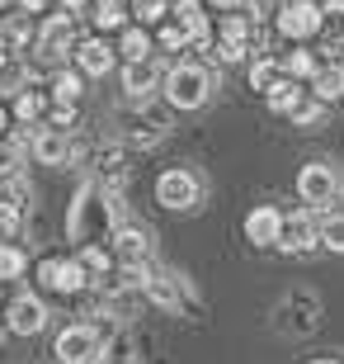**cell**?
Returning <instances> with one entry per match:
<instances>
[{
	"label": "cell",
	"mask_w": 344,
	"mask_h": 364,
	"mask_svg": "<svg viewBox=\"0 0 344 364\" xmlns=\"http://www.w3.org/2000/svg\"><path fill=\"white\" fill-rule=\"evenodd\" d=\"M212 67L208 62H174L160 81V95L170 100L174 109H203L212 100Z\"/></svg>",
	"instance_id": "cell-1"
},
{
	"label": "cell",
	"mask_w": 344,
	"mask_h": 364,
	"mask_svg": "<svg viewBox=\"0 0 344 364\" xmlns=\"http://www.w3.org/2000/svg\"><path fill=\"white\" fill-rule=\"evenodd\" d=\"M156 203H160V208H170V213H194V208L203 203V176H199V171H189V166L160 171Z\"/></svg>",
	"instance_id": "cell-2"
},
{
	"label": "cell",
	"mask_w": 344,
	"mask_h": 364,
	"mask_svg": "<svg viewBox=\"0 0 344 364\" xmlns=\"http://www.w3.org/2000/svg\"><path fill=\"white\" fill-rule=\"evenodd\" d=\"M321 322V298L311 289H292L283 303L274 308V326L283 336H311Z\"/></svg>",
	"instance_id": "cell-3"
},
{
	"label": "cell",
	"mask_w": 344,
	"mask_h": 364,
	"mask_svg": "<svg viewBox=\"0 0 344 364\" xmlns=\"http://www.w3.org/2000/svg\"><path fill=\"white\" fill-rule=\"evenodd\" d=\"M33 53H38V62H48V67L76 57V19H71V14H48V19L38 24Z\"/></svg>",
	"instance_id": "cell-4"
},
{
	"label": "cell",
	"mask_w": 344,
	"mask_h": 364,
	"mask_svg": "<svg viewBox=\"0 0 344 364\" xmlns=\"http://www.w3.org/2000/svg\"><path fill=\"white\" fill-rule=\"evenodd\" d=\"M340 189H344V176H340V166H331V161H311V166L297 171V194H302L306 208H326V203H335Z\"/></svg>",
	"instance_id": "cell-5"
},
{
	"label": "cell",
	"mask_w": 344,
	"mask_h": 364,
	"mask_svg": "<svg viewBox=\"0 0 344 364\" xmlns=\"http://www.w3.org/2000/svg\"><path fill=\"white\" fill-rule=\"evenodd\" d=\"M57 364H99L104 360V336L94 331V326L76 322L67 331H57V346H52Z\"/></svg>",
	"instance_id": "cell-6"
},
{
	"label": "cell",
	"mask_w": 344,
	"mask_h": 364,
	"mask_svg": "<svg viewBox=\"0 0 344 364\" xmlns=\"http://www.w3.org/2000/svg\"><path fill=\"white\" fill-rule=\"evenodd\" d=\"M274 28L292 43H306L321 33V5L316 0H283L274 14Z\"/></svg>",
	"instance_id": "cell-7"
},
{
	"label": "cell",
	"mask_w": 344,
	"mask_h": 364,
	"mask_svg": "<svg viewBox=\"0 0 344 364\" xmlns=\"http://www.w3.org/2000/svg\"><path fill=\"white\" fill-rule=\"evenodd\" d=\"M38 284L52 294H85L90 289V270L80 265V256H48L38 265Z\"/></svg>",
	"instance_id": "cell-8"
},
{
	"label": "cell",
	"mask_w": 344,
	"mask_h": 364,
	"mask_svg": "<svg viewBox=\"0 0 344 364\" xmlns=\"http://www.w3.org/2000/svg\"><path fill=\"white\" fill-rule=\"evenodd\" d=\"M278 251L288 256H311L321 251V228L311 208H297V213H283V237H278Z\"/></svg>",
	"instance_id": "cell-9"
},
{
	"label": "cell",
	"mask_w": 344,
	"mask_h": 364,
	"mask_svg": "<svg viewBox=\"0 0 344 364\" xmlns=\"http://www.w3.org/2000/svg\"><path fill=\"white\" fill-rule=\"evenodd\" d=\"M113 260L123 270H151L156 265V246H151V237L142 228L123 223V228H113Z\"/></svg>",
	"instance_id": "cell-10"
},
{
	"label": "cell",
	"mask_w": 344,
	"mask_h": 364,
	"mask_svg": "<svg viewBox=\"0 0 344 364\" xmlns=\"http://www.w3.org/2000/svg\"><path fill=\"white\" fill-rule=\"evenodd\" d=\"M5 326H10L14 336H38L43 326H48V303H43L38 294L10 298V308H5Z\"/></svg>",
	"instance_id": "cell-11"
},
{
	"label": "cell",
	"mask_w": 344,
	"mask_h": 364,
	"mask_svg": "<svg viewBox=\"0 0 344 364\" xmlns=\"http://www.w3.org/2000/svg\"><path fill=\"white\" fill-rule=\"evenodd\" d=\"M160 81H165V71H160L156 57H146V62H128V67H123V95H128L133 105L151 100V95L160 90Z\"/></svg>",
	"instance_id": "cell-12"
},
{
	"label": "cell",
	"mask_w": 344,
	"mask_h": 364,
	"mask_svg": "<svg viewBox=\"0 0 344 364\" xmlns=\"http://www.w3.org/2000/svg\"><path fill=\"white\" fill-rule=\"evenodd\" d=\"M170 14H174V24L189 33V48H194V53H208L212 28H208V14H203V0H174Z\"/></svg>",
	"instance_id": "cell-13"
},
{
	"label": "cell",
	"mask_w": 344,
	"mask_h": 364,
	"mask_svg": "<svg viewBox=\"0 0 344 364\" xmlns=\"http://www.w3.org/2000/svg\"><path fill=\"white\" fill-rule=\"evenodd\" d=\"M283 237V213H278L274 203H255L250 213H245V242L250 246H278Z\"/></svg>",
	"instance_id": "cell-14"
},
{
	"label": "cell",
	"mask_w": 344,
	"mask_h": 364,
	"mask_svg": "<svg viewBox=\"0 0 344 364\" xmlns=\"http://www.w3.org/2000/svg\"><path fill=\"white\" fill-rule=\"evenodd\" d=\"M71 62H76L80 76L99 81V76H109V71H113V62H118V57H113V48H109L104 38H85V43H76V57H71Z\"/></svg>",
	"instance_id": "cell-15"
},
{
	"label": "cell",
	"mask_w": 344,
	"mask_h": 364,
	"mask_svg": "<svg viewBox=\"0 0 344 364\" xmlns=\"http://www.w3.org/2000/svg\"><path fill=\"white\" fill-rule=\"evenodd\" d=\"M28 156H33L38 166H67L71 156H76V147H71L67 133H57V128H38V133H33Z\"/></svg>",
	"instance_id": "cell-16"
},
{
	"label": "cell",
	"mask_w": 344,
	"mask_h": 364,
	"mask_svg": "<svg viewBox=\"0 0 344 364\" xmlns=\"http://www.w3.org/2000/svg\"><path fill=\"white\" fill-rule=\"evenodd\" d=\"M265 105H269V114H288V119H292V114L306 105L302 81H292V76H278V81L265 90Z\"/></svg>",
	"instance_id": "cell-17"
},
{
	"label": "cell",
	"mask_w": 344,
	"mask_h": 364,
	"mask_svg": "<svg viewBox=\"0 0 344 364\" xmlns=\"http://www.w3.org/2000/svg\"><path fill=\"white\" fill-rule=\"evenodd\" d=\"M90 19H94V28H113V33H123L128 28V19H133V10L123 5V0H94L90 5Z\"/></svg>",
	"instance_id": "cell-18"
},
{
	"label": "cell",
	"mask_w": 344,
	"mask_h": 364,
	"mask_svg": "<svg viewBox=\"0 0 344 364\" xmlns=\"http://www.w3.org/2000/svg\"><path fill=\"white\" fill-rule=\"evenodd\" d=\"M311 95H316L321 105H335V100H344V67H326L316 71V81H311Z\"/></svg>",
	"instance_id": "cell-19"
},
{
	"label": "cell",
	"mask_w": 344,
	"mask_h": 364,
	"mask_svg": "<svg viewBox=\"0 0 344 364\" xmlns=\"http://www.w3.org/2000/svg\"><path fill=\"white\" fill-rule=\"evenodd\" d=\"M316 228H321V246L335 251V256H344V208H326L316 218Z\"/></svg>",
	"instance_id": "cell-20"
},
{
	"label": "cell",
	"mask_w": 344,
	"mask_h": 364,
	"mask_svg": "<svg viewBox=\"0 0 344 364\" xmlns=\"http://www.w3.org/2000/svg\"><path fill=\"white\" fill-rule=\"evenodd\" d=\"M0 38L14 48H28V43H38V28H33V19L28 14H5V24H0Z\"/></svg>",
	"instance_id": "cell-21"
},
{
	"label": "cell",
	"mask_w": 344,
	"mask_h": 364,
	"mask_svg": "<svg viewBox=\"0 0 344 364\" xmlns=\"http://www.w3.org/2000/svg\"><path fill=\"white\" fill-rule=\"evenodd\" d=\"M118 53L128 57V62H146V57H151V28L128 24V28H123V38H118Z\"/></svg>",
	"instance_id": "cell-22"
},
{
	"label": "cell",
	"mask_w": 344,
	"mask_h": 364,
	"mask_svg": "<svg viewBox=\"0 0 344 364\" xmlns=\"http://www.w3.org/2000/svg\"><path fill=\"white\" fill-rule=\"evenodd\" d=\"M80 90H85V76H80L76 67H71V71L62 67V71L52 76V105H76Z\"/></svg>",
	"instance_id": "cell-23"
},
{
	"label": "cell",
	"mask_w": 344,
	"mask_h": 364,
	"mask_svg": "<svg viewBox=\"0 0 344 364\" xmlns=\"http://www.w3.org/2000/svg\"><path fill=\"white\" fill-rule=\"evenodd\" d=\"M316 71H321V67H316V57L306 53L302 43H297V48L283 57V76H292V81H306V85H311V81H316Z\"/></svg>",
	"instance_id": "cell-24"
},
{
	"label": "cell",
	"mask_w": 344,
	"mask_h": 364,
	"mask_svg": "<svg viewBox=\"0 0 344 364\" xmlns=\"http://www.w3.org/2000/svg\"><path fill=\"white\" fill-rule=\"evenodd\" d=\"M43 114H48V100H43L38 90H19V95H14V119L24 123V128H33Z\"/></svg>",
	"instance_id": "cell-25"
},
{
	"label": "cell",
	"mask_w": 344,
	"mask_h": 364,
	"mask_svg": "<svg viewBox=\"0 0 344 364\" xmlns=\"http://www.w3.org/2000/svg\"><path fill=\"white\" fill-rule=\"evenodd\" d=\"M76 256H80V265L90 270V279H109V274H113V256H109V251H104V246H99V242L80 246Z\"/></svg>",
	"instance_id": "cell-26"
},
{
	"label": "cell",
	"mask_w": 344,
	"mask_h": 364,
	"mask_svg": "<svg viewBox=\"0 0 344 364\" xmlns=\"http://www.w3.org/2000/svg\"><path fill=\"white\" fill-rule=\"evenodd\" d=\"M24 270H28V256L14 242H0V284H5V279H19Z\"/></svg>",
	"instance_id": "cell-27"
},
{
	"label": "cell",
	"mask_w": 344,
	"mask_h": 364,
	"mask_svg": "<svg viewBox=\"0 0 344 364\" xmlns=\"http://www.w3.org/2000/svg\"><path fill=\"white\" fill-rule=\"evenodd\" d=\"M10 176H24V147L14 137H0V180Z\"/></svg>",
	"instance_id": "cell-28"
},
{
	"label": "cell",
	"mask_w": 344,
	"mask_h": 364,
	"mask_svg": "<svg viewBox=\"0 0 344 364\" xmlns=\"http://www.w3.org/2000/svg\"><path fill=\"white\" fill-rule=\"evenodd\" d=\"M217 43H240V48H250V19H245V14H226L222 28H217Z\"/></svg>",
	"instance_id": "cell-29"
},
{
	"label": "cell",
	"mask_w": 344,
	"mask_h": 364,
	"mask_svg": "<svg viewBox=\"0 0 344 364\" xmlns=\"http://www.w3.org/2000/svg\"><path fill=\"white\" fill-rule=\"evenodd\" d=\"M0 199L14 203V208L24 213L28 203H33V189H28V180H24V176H10V180H0Z\"/></svg>",
	"instance_id": "cell-30"
},
{
	"label": "cell",
	"mask_w": 344,
	"mask_h": 364,
	"mask_svg": "<svg viewBox=\"0 0 344 364\" xmlns=\"http://www.w3.org/2000/svg\"><path fill=\"white\" fill-rule=\"evenodd\" d=\"M170 5L174 0H133V19L137 24H160V19H165V14H170Z\"/></svg>",
	"instance_id": "cell-31"
},
{
	"label": "cell",
	"mask_w": 344,
	"mask_h": 364,
	"mask_svg": "<svg viewBox=\"0 0 344 364\" xmlns=\"http://www.w3.org/2000/svg\"><path fill=\"white\" fill-rule=\"evenodd\" d=\"M321 33L344 38V0H326V5H321Z\"/></svg>",
	"instance_id": "cell-32"
},
{
	"label": "cell",
	"mask_w": 344,
	"mask_h": 364,
	"mask_svg": "<svg viewBox=\"0 0 344 364\" xmlns=\"http://www.w3.org/2000/svg\"><path fill=\"white\" fill-rule=\"evenodd\" d=\"M278 71H283V62H274V57H260V62H255V67H250V85H255V90H260V95H265L269 85L278 81Z\"/></svg>",
	"instance_id": "cell-33"
},
{
	"label": "cell",
	"mask_w": 344,
	"mask_h": 364,
	"mask_svg": "<svg viewBox=\"0 0 344 364\" xmlns=\"http://www.w3.org/2000/svg\"><path fill=\"white\" fill-rule=\"evenodd\" d=\"M292 123H297V128H321V123H326V105H321V100H306V105L292 114Z\"/></svg>",
	"instance_id": "cell-34"
},
{
	"label": "cell",
	"mask_w": 344,
	"mask_h": 364,
	"mask_svg": "<svg viewBox=\"0 0 344 364\" xmlns=\"http://www.w3.org/2000/svg\"><path fill=\"white\" fill-rule=\"evenodd\" d=\"M19 228H24V213H19L14 203H5V199H0V237H14Z\"/></svg>",
	"instance_id": "cell-35"
},
{
	"label": "cell",
	"mask_w": 344,
	"mask_h": 364,
	"mask_svg": "<svg viewBox=\"0 0 344 364\" xmlns=\"http://www.w3.org/2000/svg\"><path fill=\"white\" fill-rule=\"evenodd\" d=\"M71 123H76V105H52V109H48V128L67 133Z\"/></svg>",
	"instance_id": "cell-36"
},
{
	"label": "cell",
	"mask_w": 344,
	"mask_h": 364,
	"mask_svg": "<svg viewBox=\"0 0 344 364\" xmlns=\"http://www.w3.org/2000/svg\"><path fill=\"white\" fill-rule=\"evenodd\" d=\"M160 48H165V53H179V48H189V33L179 24H165L160 28Z\"/></svg>",
	"instance_id": "cell-37"
},
{
	"label": "cell",
	"mask_w": 344,
	"mask_h": 364,
	"mask_svg": "<svg viewBox=\"0 0 344 364\" xmlns=\"http://www.w3.org/2000/svg\"><path fill=\"white\" fill-rule=\"evenodd\" d=\"M245 53H250V48H240V43H217V62H222V67H236V62H245Z\"/></svg>",
	"instance_id": "cell-38"
},
{
	"label": "cell",
	"mask_w": 344,
	"mask_h": 364,
	"mask_svg": "<svg viewBox=\"0 0 344 364\" xmlns=\"http://www.w3.org/2000/svg\"><path fill=\"white\" fill-rule=\"evenodd\" d=\"M326 57L331 67H344V38H326Z\"/></svg>",
	"instance_id": "cell-39"
},
{
	"label": "cell",
	"mask_w": 344,
	"mask_h": 364,
	"mask_svg": "<svg viewBox=\"0 0 344 364\" xmlns=\"http://www.w3.org/2000/svg\"><path fill=\"white\" fill-rule=\"evenodd\" d=\"M62 14L80 19V14H90V0H62Z\"/></svg>",
	"instance_id": "cell-40"
},
{
	"label": "cell",
	"mask_w": 344,
	"mask_h": 364,
	"mask_svg": "<svg viewBox=\"0 0 344 364\" xmlns=\"http://www.w3.org/2000/svg\"><path fill=\"white\" fill-rule=\"evenodd\" d=\"M19 5H24V14H43V5H48V0H19Z\"/></svg>",
	"instance_id": "cell-41"
},
{
	"label": "cell",
	"mask_w": 344,
	"mask_h": 364,
	"mask_svg": "<svg viewBox=\"0 0 344 364\" xmlns=\"http://www.w3.org/2000/svg\"><path fill=\"white\" fill-rule=\"evenodd\" d=\"M0 71H10V43L0 38Z\"/></svg>",
	"instance_id": "cell-42"
},
{
	"label": "cell",
	"mask_w": 344,
	"mask_h": 364,
	"mask_svg": "<svg viewBox=\"0 0 344 364\" xmlns=\"http://www.w3.org/2000/svg\"><path fill=\"white\" fill-rule=\"evenodd\" d=\"M208 5H217V10H236L240 0H208Z\"/></svg>",
	"instance_id": "cell-43"
},
{
	"label": "cell",
	"mask_w": 344,
	"mask_h": 364,
	"mask_svg": "<svg viewBox=\"0 0 344 364\" xmlns=\"http://www.w3.org/2000/svg\"><path fill=\"white\" fill-rule=\"evenodd\" d=\"M5 128H10V109L0 105V133H5Z\"/></svg>",
	"instance_id": "cell-44"
},
{
	"label": "cell",
	"mask_w": 344,
	"mask_h": 364,
	"mask_svg": "<svg viewBox=\"0 0 344 364\" xmlns=\"http://www.w3.org/2000/svg\"><path fill=\"white\" fill-rule=\"evenodd\" d=\"M10 5H14V0H0V14H5V10H10Z\"/></svg>",
	"instance_id": "cell-45"
},
{
	"label": "cell",
	"mask_w": 344,
	"mask_h": 364,
	"mask_svg": "<svg viewBox=\"0 0 344 364\" xmlns=\"http://www.w3.org/2000/svg\"><path fill=\"white\" fill-rule=\"evenodd\" d=\"M311 364H344V360H311Z\"/></svg>",
	"instance_id": "cell-46"
}]
</instances>
